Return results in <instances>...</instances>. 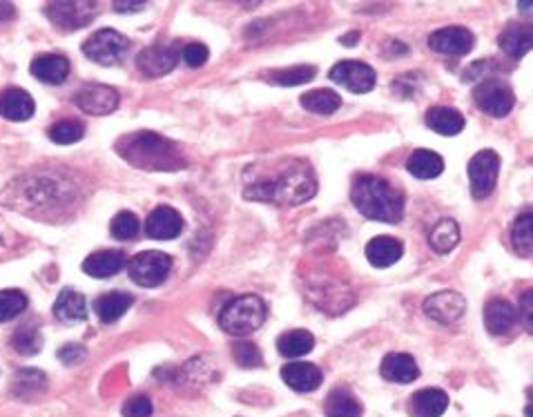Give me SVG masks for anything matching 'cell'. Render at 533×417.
Returning <instances> with one entry per match:
<instances>
[{
  "label": "cell",
  "mask_w": 533,
  "mask_h": 417,
  "mask_svg": "<svg viewBox=\"0 0 533 417\" xmlns=\"http://www.w3.org/2000/svg\"><path fill=\"white\" fill-rule=\"evenodd\" d=\"M317 192L315 172L303 161H288L271 177H262L246 188V199L268 201L279 205H299L312 199Z\"/></svg>",
  "instance_id": "1"
},
{
  "label": "cell",
  "mask_w": 533,
  "mask_h": 417,
  "mask_svg": "<svg viewBox=\"0 0 533 417\" xmlns=\"http://www.w3.org/2000/svg\"><path fill=\"white\" fill-rule=\"evenodd\" d=\"M117 152L130 165L152 172H172V170L186 168L182 150L172 141L154 132H134L117 143Z\"/></svg>",
  "instance_id": "2"
},
{
  "label": "cell",
  "mask_w": 533,
  "mask_h": 417,
  "mask_svg": "<svg viewBox=\"0 0 533 417\" xmlns=\"http://www.w3.org/2000/svg\"><path fill=\"white\" fill-rule=\"evenodd\" d=\"M352 205L367 219L382 223H398L404 214V196L386 179L362 174L351 190Z\"/></svg>",
  "instance_id": "3"
},
{
  "label": "cell",
  "mask_w": 533,
  "mask_h": 417,
  "mask_svg": "<svg viewBox=\"0 0 533 417\" xmlns=\"http://www.w3.org/2000/svg\"><path fill=\"white\" fill-rule=\"evenodd\" d=\"M266 322V304L257 295H241L228 301L219 313V326L232 337H246Z\"/></svg>",
  "instance_id": "4"
},
{
  "label": "cell",
  "mask_w": 533,
  "mask_h": 417,
  "mask_svg": "<svg viewBox=\"0 0 533 417\" xmlns=\"http://www.w3.org/2000/svg\"><path fill=\"white\" fill-rule=\"evenodd\" d=\"M172 259L161 250H145L127 261V275L134 284L143 288H157L167 279Z\"/></svg>",
  "instance_id": "5"
},
{
  "label": "cell",
  "mask_w": 533,
  "mask_h": 417,
  "mask_svg": "<svg viewBox=\"0 0 533 417\" xmlns=\"http://www.w3.org/2000/svg\"><path fill=\"white\" fill-rule=\"evenodd\" d=\"M130 41L117 29H101L83 43V54L99 65H114L125 56Z\"/></svg>",
  "instance_id": "6"
},
{
  "label": "cell",
  "mask_w": 533,
  "mask_h": 417,
  "mask_svg": "<svg viewBox=\"0 0 533 417\" xmlns=\"http://www.w3.org/2000/svg\"><path fill=\"white\" fill-rule=\"evenodd\" d=\"M473 100L484 114L502 118L513 109L515 96L513 90L505 81H500V78H487V81H480L478 87L473 90Z\"/></svg>",
  "instance_id": "7"
},
{
  "label": "cell",
  "mask_w": 533,
  "mask_h": 417,
  "mask_svg": "<svg viewBox=\"0 0 533 417\" xmlns=\"http://www.w3.org/2000/svg\"><path fill=\"white\" fill-rule=\"evenodd\" d=\"M500 174V156L493 150H482L469 161V181L471 195L475 199H484L493 192Z\"/></svg>",
  "instance_id": "8"
},
{
  "label": "cell",
  "mask_w": 533,
  "mask_h": 417,
  "mask_svg": "<svg viewBox=\"0 0 533 417\" xmlns=\"http://www.w3.org/2000/svg\"><path fill=\"white\" fill-rule=\"evenodd\" d=\"M96 5L87 0H61V3H50L45 7L47 19L61 29H81L92 23Z\"/></svg>",
  "instance_id": "9"
},
{
  "label": "cell",
  "mask_w": 533,
  "mask_h": 417,
  "mask_svg": "<svg viewBox=\"0 0 533 417\" xmlns=\"http://www.w3.org/2000/svg\"><path fill=\"white\" fill-rule=\"evenodd\" d=\"M330 78L352 94H367L376 87V72L362 60H342L330 69Z\"/></svg>",
  "instance_id": "10"
},
{
  "label": "cell",
  "mask_w": 533,
  "mask_h": 417,
  "mask_svg": "<svg viewBox=\"0 0 533 417\" xmlns=\"http://www.w3.org/2000/svg\"><path fill=\"white\" fill-rule=\"evenodd\" d=\"M424 313L429 315L433 322L438 324H456L464 317L466 313V300L460 295V293L453 291H442L431 295L429 300L424 301Z\"/></svg>",
  "instance_id": "11"
},
{
  "label": "cell",
  "mask_w": 533,
  "mask_h": 417,
  "mask_svg": "<svg viewBox=\"0 0 533 417\" xmlns=\"http://www.w3.org/2000/svg\"><path fill=\"white\" fill-rule=\"evenodd\" d=\"M429 47L435 54L457 59L473 50V34L464 28H442L431 34Z\"/></svg>",
  "instance_id": "12"
},
{
  "label": "cell",
  "mask_w": 533,
  "mask_h": 417,
  "mask_svg": "<svg viewBox=\"0 0 533 417\" xmlns=\"http://www.w3.org/2000/svg\"><path fill=\"white\" fill-rule=\"evenodd\" d=\"M176 60H179V50L172 45H152L143 50L136 59V68L143 76L158 78L166 76L174 69Z\"/></svg>",
  "instance_id": "13"
},
{
  "label": "cell",
  "mask_w": 533,
  "mask_h": 417,
  "mask_svg": "<svg viewBox=\"0 0 533 417\" xmlns=\"http://www.w3.org/2000/svg\"><path fill=\"white\" fill-rule=\"evenodd\" d=\"M74 103L87 114H94V116H103L117 109L118 105V94L114 87L108 85H83L81 90L74 96Z\"/></svg>",
  "instance_id": "14"
},
{
  "label": "cell",
  "mask_w": 533,
  "mask_h": 417,
  "mask_svg": "<svg viewBox=\"0 0 533 417\" xmlns=\"http://www.w3.org/2000/svg\"><path fill=\"white\" fill-rule=\"evenodd\" d=\"M183 230V219L182 214L176 213L170 205H161V208H154L149 213L148 221H145V235L152 237V239H176Z\"/></svg>",
  "instance_id": "15"
},
{
  "label": "cell",
  "mask_w": 533,
  "mask_h": 417,
  "mask_svg": "<svg viewBox=\"0 0 533 417\" xmlns=\"http://www.w3.org/2000/svg\"><path fill=\"white\" fill-rule=\"evenodd\" d=\"M281 380L297 393H311V390L319 389L324 375H321V371L315 364L290 362L281 368Z\"/></svg>",
  "instance_id": "16"
},
{
  "label": "cell",
  "mask_w": 533,
  "mask_h": 417,
  "mask_svg": "<svg viewBox=\"0 0 533 417\" xmlns=\"http://www.w3.org/2000/svg\"><path fill=\"white\" fill-rule=\"evenodd\" d=\"M34 99L20 87H7L0 92V116L7 121H28L34 116Z\"/></svg>",
  "instance_id": "17"
},
{
  "label": "cell",
  "mask_w": 533,
  "mask_h": 417,
  "mask_svg": "<svg viewBox=\"0 0 533 417\" xmlns=\"http://www.w3.org/2000/svg\"><path fill=\"white\" fill-rule=\"evenodd\" d=\"M125 254L121 250H101V253L90 254L83 261V272L96 279H105V277H114L125 268Z\"/></svg>",
  "instance_id": "18"
},
{
  "label": "cell",
  "mask_w": 533,
  "mask_h": 417,
  "mask_svg": "<svg viewBox=\"0 0 533 417\" xmlns=\"http://www.w3.org/2000/svg\"><path fill=\"white\" fill-rule=\"evenodd\" d=\"M382 377L395 384H411L420 377V368H417L416 359L407 353H391L386 355L380 368Z\"/></svg>",
  "instance_id": "19"
},
{
  "label": "cell",
  "mask_w": 533,
  "mask_h": 417,
  "mask_svg": "<svg viewBox=\"0 0 533 417\" xmlns=\"http://www.w3.org/2000/svg\"><path fill=\"white\" fill-rule=\"evenodd\" d=\"M404 253L402 241L393 239V237H376L368 241L367 245V259L371 266L376 268H389L395 261H400Z\"/></svg>",
  "instance_id": "20"
},
{
  "label": "cell",
  "mask_w": 533,
  "mask_h": 417,
  "mask_svg": "<svg viewBox=\"0 0 533 417\" xmlns=\"http://www.w3.org/2000/svg\"><path fill=\"white\" fill-rule=\"evenodd\" d=\"M484 324L491 335H506L515 326V309L505 300H491L484 309Z\"/></svg>",
  "instance_id": "21"
},
{
  "label": "cell",
  "mask_w": 533,
  "mask_h": 417,
  "mask_svg": "<svg viewBox=\"0 0 533 417\" xmlns=\"http://www.w3.org/2000/svg\"><path fill=\"white\" fill-rule=\"evenodd\" d=\"M448 406V397L442 389H422L413 395V417H440Z\"/></svg>",
  "instance_id": "22"
},
{
  "label": "cell",
  "mask_w": 533,
  "mask_h": 417,
  "mask_svg": "<svg viewBox=\"0 0 533 417\" xmlns=\"http://www.w3.org/2000/svg\"><path fill=\"white\" fill-rule=\"evenodd\" d=\"M32 74L43 83H50V85H59L68 78L69 74V60L65 56L59 54H45L38 56L32 63Z\"/></svg>",
  "instance_id": "23"
},
{
  "label": "cell",
  "mask_w": 533,
  "mask_h": 417,
  "mask_svg": "<svg viewBox=\"0 0 533 417\" xmlns=\"http://www.w3.org/2000/svg\"><path fill=\"white\" fill-rule=\"evenodd\" d=\"M407 168L416 179L429 181V179L440 177V174L444 172V161L442 156L433 150H416L408 156Z\"/></svg>",
  "instance_id": "24"
},
{
  "label": "cell",
  "mask_w": 533,
  "mask_h": 417,
  "mask_svg": "<svg viewBox=\"0 0 533 417\" xmlns=\"http://www.w3.org/2000/svg\"><path fill=\"white\" fill-rule=\"evenodd\" d=\"M54 315L63 324H78L87 317V301L81 293L63 291L54 304Z\"/></svg>",
  "instance_id": "25"
},
{
  "label": "cell",
  "mask_w": 533,
  "mask_h": 417,
  "mask_svg": "<svg viewBox=\"0 0 533 417\" xmlns=\"http://www.w3.org/2000/svg\"><path fill=\"white\" fill-rule=\"evenodd\" d=\"M426 125L442 136H456L464 130V116L453 108H431Z\"/></svg>",
  "instance_id": "26"
},
{
  "label": "cell",
  "mask_w": 533,
  "mask_h": 417,
  "mask_svg": "<svg viewBox=\"0 0 533 417\" xmlns=\"http://www.w3.org/2000/svg\"><path fill=\"white\" fill-rule=\"evenodd\" d=\"M130 306L132 297L127 293H108V295H101L94 301V313L99 315V319L103 324H114L127 313Z\"/></svg>",
  "instance_id": "27"
},
{
  "label": "cell",
  "mask_w": 533,
  "mask_h": 417,
  "mask_svg": "<svg viewBox=\"0 0 533 417\" xmlns=\"http://www.w3.org/2000/svg\"><path fill=\"white\" fill-rule=\"evenodd\" d=\"M500 47L513 59H522L531 50V28L529 25H509L502 32Z\"/></svg>",
  "instance_id": "28"
},
{
  "label": "cell",
  "mask_w": 533,
  "mask_h": 417,
  "mask_svg": "<svg viewBox=\"0 0 533 417\" xmlns=\"http://www.w3.org/2000/svg\"><path fill=\"white\" fill-rule=\"evenodd\" d=\"M299 103H302V108L306 109V112L324 114V116H328V114L337 112V109L342 108V99H339L337 92L333 90L306 92V94L299 99Z\"/></svg>",
  "instance_id": "29"
},
{
  "label": "cell",
  "mask_w": 533,
  "mask_h": 417,
  "mask_svg": "<svg viewBox=\"0 0 533 417\" xmlns=\"http://www.w3.org/2000/svg\"><path fill=\"white\" fill-rule=\"evenodd\" d=\"M429 241L435 253H451V250L460 244V226H457L453 219H442V221H438L433 226Z\"/></svg>",
  "instance_id": "30"
},
{
  "label": "cell",
  "mask_w": 533,
  "mask_h": 417,
  "mask_svg": "<svg viewBox=\"0 0 533 417\" xmlns=\"http://www.w3.org/2000/svg\"><path fill=\"white\" fill-rule=\"evenodd\" d=\"M328 417H362V404L352 397L348 390H333L324 406Z\"/></svg>",
  "instance_id": "31"
},
{
  "label": "cell",
  "mask_w": 533,
  "mask_h": 417,
  "mask_svg": "<svg viewBox=\"0 0 533 417\" xmlns=\"http://www.w3.org/2000/svg\"><path fill=\"white\" fill-rule=\"evenodd\" d=\"M312 346H315V337L308 331H290L277 341V350L284 357H303V355L311 353Z\"/></svg>",
  "instance_id": "32"
},
{
  "label": "cell",
  "mask_w": 533,
  "mask_h": 417,
  "mask_svg": "<svg viewBox=\"0 0 533 417\" xmlns=\"http://www.w3.org/2000/svg\"><path fill=\"white\" fill-rule=\"evenodd\" d=\"M45 375H43L41 371L23 368V371L16 373L14 380H12V393H14L16 397H25V395L41 393V390L45 389Z\"/></svg>",
  "instance_id": "33"
},
{
  "label": "cell",
  "mask_w": 533,
  "mask_h": 417,
  "mask_svg": "<svg viewBox=\"0 0 533 417\" xmlns=\"http://www.w3.org/2000/svg\"><path fill=\"white\" fill-rule=\"evenodd\" d=\"M83 134H85V127L81 121H72V118H65V121L54 123L50 127V139L59 146H69V143L81 141Z\"/></svg>",
  "instance_id": "34"
},
{
  "label": "cell",
  "mask_w": 533,
  "mask_h": 417,
  "mask_svg": "<svg viewBox=\"0 0 533 417\" xmlns=\"http://www.w3.org/2000/svg\"><path fill=\"white\" fill-rule=\"evenodd\" d=\"M531 213H522L513 221L511 228V241H513V248L518 250L522 257L531 254Z\"/></svg>",
  "instance_id": "35"
},
{
  "label": "cell",
  "mask_w": 533,
  "mask_h": 417,
  "mask_svg": "<svg viewBox=\"0 0 533 417\" xmlns=\"http://www.w3.org/2000/svg\"><path fill=\"white\" fill-rule=\"evenodd\" d=\"M312 78H315V68H312V65H299V68L279 69V72L271 74V83L281 87L303 85V83L312 81Z\"/></svg>",
  "instance_id": "36"
},
{
  "label": "cell",
  "mask_w": 533,
  "mask_h": 417,
  "mask_svg": "<svg viewBox=\"0 0 533 417\" xmlns=\"http://www.w3.org/2000/svg\"><path fill=\"white\" fill-rule=\"evenodd\" d=\"M28 309V297L20 291H0V322H12L25 313Z\"/></svg>",
  "instance_id": "37"
},
{
  "label": "cell",
  "mask_w": 533,
  "mask_h": 417,
  "mask_svg": "<svg viewBox=\"0 0 533 417\" xmlns=\"http://www.w3.org/2000/svg\"><path fill=\"white\" fill-rule=\"evenodd\" d=\"M109 232H112L114 239L132 241L141 232V223L132 213H118L109 223Z\"/></svg>",
  "instance_id": "38"
},
{
  "label": "cell",
  "mask_w": 533,
  "mask_h": 417,
  "mask_svg": "<svg viewBox=\"0 0 533 417\" xmlns=\"http://www.w3.org/2000/svg\"><path fill=\"white\" fill-rule=\"evenodd\" d=\"M12 346H14V350H19V353L34 355L43 349V340L34 328H20V331L14 333Z\"/></svg>",
  "instance_id": "39"
},
{
  "label": "cell",
  "mask_w": 533,
  "mask_h": 417,
  "mask_svg": "<svg viewBox=\"0 0 533 417\" xmlns=\"http://www.w3.org/2000/svg\"><path fill=\"white\" fill-rule=\"evenodd\" d=\"M232 355H235L237 364L244 368H257L262 366V353H259L257 346L253 344V341H237L235 346H232Z\"/></svg>",
  "instance_id": "40"
},
{
  "label": "cell",
  "mask_w": 533,
  "mask_h": 417,
  "mask_svg": "<svg viewBox=\"0 0 533 417\" xmlns=\"http://www.w3.org/2000/svg\"><path fill=\"white\" fill-rule=\"evenodd\" d=\"M152 402H149V397H145V395H134V397L127 399L125 406H123V415L125 417H152Z\"/></svg>",
  "instance_id": "41"
},
{
  "label": "cell",
  "mask_w": 533,
  "mask_h": 417,
  "mask_svg": "<svg viewBox=\"0 0 533 417\" xmlns=\"http://www.w3.org/2000/svg\"><path fill=\"white\" fill-rule=\"evenodd\" d=\"M182 56L188 68H201V65H206V60H208L210 52L208 47L201 45V43H190V45L183 47Z\"/></svg>",
  "instance_id": "42"
},
{
  "label": "cell",
  "mask_w": 533,
  "mask_h": 417,
  "mask_svg": "<svg viewBox=\"0 0 533 417\" xmlns=\"http://www.w3.org/2000/svg\"><path fill=\"white\" fill-rule=\"evenodd\" d=\"M87 357V350L78 344H68L59 350V359L65 366H77Z\"/></svg>",
  "instance_id": "43"
},
{
  "label": "cell",
  "mask_w": 533,
  "mask_h": 417,
  "mask_svg": "<svg viewBox=\"0 0 533 417\" xmlns=\"http://www.w3.org/2000/svg\"><path fill=\"white\" fill-rule=\"evenodd\" d=\"M520 313H522L524 328H527V331H531V322H533V317H531V291L524 293L522 304H520Z\"/></svg>",
  "instance_id": "44"
},
{
  "label": "cell",
  "mask_w": 533,
  "mask_h": 417,
  "mask_svg": "<svg viewBox=\"0 0 533 417\" xmlns=\"http://www.w3.org/2000/svg\"><path fill=\"white\" fill-rule=\"evenodd\" d=\"M16 16L14 5H10V3H0V23H7V20H12Z\"/></svg>",
  "instance_id": "45"
},
{
  "label": "cell",
  "mask_w": 533,
  "mask_h": 417,
  "mask_svg": "<svg viewBox=\"0 0 533 417\" xmlns=\"http://www.w3.org/2000/svg\"><path fill=\"white\" fill-rule=\"evenodd\" d=\"M143 3H136V5H130V3H125V5H123V3H117V5H114V10L117 12H139V10H143Z\"/></svg>",
  "instance_id": "46"
},
{
  "label": "cell",
  "mask_w": 533,
  "mask_h": 417,
  "mask_svg": "<svg viewBox=\"0 0 533 417\" xmlns=\"http://www.w3.org/2000/svg\"><path fill=\"white\" fill-rule=\"evenodd\" d=\"M359 41V34L358 32H351L348 34V38H342L343 45H355V43Z\"/></svg>",
  "instance_id": "47"
}]
</instances>
